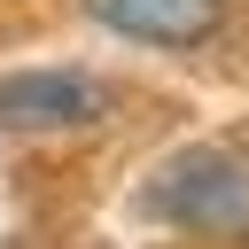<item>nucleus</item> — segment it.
Instances as JSON below:
<instances>
[{
  "mask_svg": "<svg viewBox=\"0 0 249 249\" xmlns=\"http://www.w3.org/2000/svg\"><path fill=\"white\" fill-rule=\"evenodd\" d=\"M109 31L148 39V47H202L226 23V0H86Z\"/></svg>",
  "mask_w": 249,
  "mask_h": 249,
  "instance_id": "3",
  "label": "nucleus"
},
{
  "mask_svg": "<svg viewBox=\"0 0 249 249\" xmlns=\"http://www.w3.org/2000/svg\"><path fill=\"white\" fill-rule=\"evenodd\" d=\"M101 109L109 86L93 70H0V132H78Z\"/></svg>",
  "mask_w": 249,
  "mask_h": 249,
  "instance_id": "1",
  "label": "nucleus"
},
{
  "mask_svg": "<svg viewBox=\"0 0 249 249\" xmlns=\"http://www.w3.org/2000/svg\"><path fill=\"white\" fill-rule=\"evenodd\" d=\"M148 202H156L163 218H179V226H241V218H249V179H241L233 156L195 148V156H179V163L163 171V187H156Z\"/></svg>",
  "mask_w": 249,
  "mask_h": 249,
  "instance_id": "2",
  "label": "nucleus"
}]
</instances>
